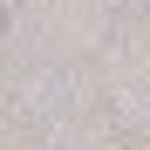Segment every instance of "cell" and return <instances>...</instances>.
I'll return each mask as SVG.
<instances>
[{
	"label": "cell",
	"mask_w": 150,
	"mask_h": 150,
	"mask_svg": "<svg viewBox=\"0 0 150 150\" xmlns=\"http://www.w3.org/2000/svg\"><path fill=\"white\" fill-rule=\"evenodd\" d=\"M0 28H7V14H0Z\"/></svg>",
	"instance_id": "cell-1"
}]
</instances>
